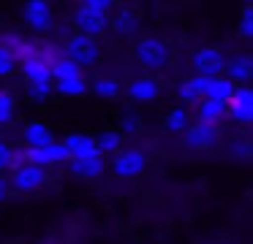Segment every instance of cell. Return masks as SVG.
I'll return each mask as SVG.
<instances>
[{
  "label": "cell",
  "instance_id": "obj_1",
  "mask_svg": "<svg viewBox=\"0 0 253 244\" xmlns=\"http://www.w3.org/2000/svg\"><path fill=\"white\" fill-rule=\"evenodd\" d=\"M112 11H115V3H109V0H84V3H79L71 14L74 33L98 41V38L109 30Z\"/></svg>",
  "mask_w": 253,
  "mask_h": 244
},
{
  "label": "cell",
  "instance_id": "obj_2",
  "mask_svg": "<svg viewBox=\"0 0 253 244\" xmlns=\"http://www.w3.org/2000/svg\"><path fill=\"white\" fill-rule=\"evenodd\" d=\"M133 57L142 65L144 73L155 76L161 70H166L174 60V52H171V43L161 35H139L136 43H133Z\"/></svg>",
  "mask_w": 253,
  "mask_h": 244
},
{
  "label": "cell",
  "instance_id": "obj_3",
  "mask_svg": "<svg viewBox=\"0 0 253 244\" xmlns=\"http://www.w3.org/2000/svg\"><path fill=\"white\" fill-rule=\"evenodd\" d=\"M87 81L90 79L84 76V70L79 65H74L71 60H66L63 54L55 60V65H52V87H55L57 95L84 98L87 95Z\"/></svg>",
  "mask_w": 253,
  "mask_h": 244
},
{
  "label": "cell",
  "instance_id": "obj_4",
  "mask_svg": "<svg viewBox=\"0 0 253 244\" xmlns=\"http://www.w3.org/2000/svg\"><path fill=\"white\" fill-rule=\"evenodd\" d=\"M60 57L52 43H36V49L25 60H19V73H22L25 84L28 81H52V65Z\"/></svg>",
  "mask_w": 253,
  "mask_h": 244
},
{
  "label": "cell",
  "instance_id": "obj_5",
  "mask_svg": "<svg viewBox=\"0 0 253 244\" xmlns=\"http://www.w3.org/2000/svg\"><path fill=\"white\" fill-rule=\"evenodd\" d=\"M101 54H104L101 41L87 38V35H79V33H71V35L66 38V43H63V57L71 60L74 65H79L82 70L98 65L101 63Z\"/></svg>",
  "mask_w": 253,
  "mask_h": 244
},
{
  "label": "cell",
  "instance_id": "obj_6",
  "mask_svg": "<svg viewBox=\"0 0 253 244\" xmlns=\"http://www.w3.org/2000/svg\"><path fill=\"white\" fill-rule=\"evenodd\" d=\"M22 25L28 27L30 33H36V35L52 33L57 25L55 8H52L46 0H30V3L22 5Z\"/></svg>",
  "mask_w": 253,
  "mask_h": 244
},
{
  "label": "cell",
  "instance_id": "obj_7",
  "mask_svg": "<svg viewBox=\"0 0 253 244\" xmlns=\"http://www.w3.org/2000/svg\"><path fill=\"white\" fill-rule=\"evenodd\" d=\"M106 166H109V171L117 179H136L147 171V155L142 149H123Z\"/></svg>",
  "mask_w": 253,
  "mask_h": 244
},
{
  "label": "cell",
  "instance_id": "obj_8",
  "mask_svg": "<svg viewBox=\"0 0 253 244\" xmlns=\"http://www.w3.org/2000/svg\"><path fill=\"white\" fill-rule=\"evenodd\" d=\"M193 70L199 79H215V76H223V65H226V54L218 46H199L193 52Z\"/></svg>",
  "mask_w": 253,
  "mask_h": 244
},
{
  "label": "cell",
  "instance_id": "obj_9",
  "mask_svg": "<svg viewBox=\"0 0 253 244\" xmlns=\"http://www.w3.org/2000/svg\"><path fill=\"white\" fill-rule=\"evenodd\" d=\"M44 184H46V171L39 166H33V163L17 166L11 171V176H8V187L17 190V193H36V190H41Z\"/></svg>",
  "mask_w": 253,
  "mask_h": 244
},
{
  "label": "cell",
  "instance_id": "obj_10",
  "mask_svg": "<svg viewBox=\"0 0 253 244\" xmlns=\"http://www.w3.org/2000/svg\"><path fill=\"white\" fill-rule=\"evenodd\" d=\"M226 117L237 125H251L253 122V90L251 87H234V95L226 103Z\"/></svg>",
  "mask_w": 253,
  "mask_h": 244
},
{
  "label": "cell",
  "instance_id": "obj_11",
  "mask_svg": "<svg viewBox=\"0 0 253 244\" xmlns=\"http://www.w3.org/2000/svg\"><path fill=\"white\" fill-rule=\"evenodd\" d=\"M218 128H210V125H202V122H191L188 130L182 133V144L188 149H196V152H210L218 146Z\"/></svg>",
  "mask_w": 253,
  "mask_h": 244
},
{
  "label": "cell",
  "instance_id": "obj_12",
  "mask_svg": "<svg viewBox=\"0 0 253 244\" xmlns=\"http://www.w3.org/2000/svg\"><path fill=\"white\" fill-rule=\"evenodd\" d=\"M109 30H115L117 35L123 38H139V30H142V16L136 14L128 5H115L109 16Z\"/></svg>",
  "mask_w": 253,
  "mask_h": 244
},
{
  "label": "cell",
  "instance_id": "obj_13",
  "mask_svg": "<svg viewBox=\"0 0 253 244\" xmlns=\"http://www.w3.org/2000/svg\"><path fill=\"white\" fill-rule=\"evenodd\" d=\"M223 76L234 87H248V81L253 79V57L248 52H237L231 57H226Z\"/></svg>",
  "mask_w": 253,
  "mask_h": 244
},
{
  "label": "cell",
  "instance_id": "obj_14",
  "mask_svg": "<svg viewBox=\"0 0 253 244\" xmlns=\"http://www.w3.org/2000/svg\"><path fill=\"white\" fill-rule=\"evenodd\" d=\"M25 163H33L39 168H52V166H63L68 163V152L63 149L60 141H52V144L41 146V149H25Z\"/></svg>",
  "mask_w": 253,
  "mask_h": 244
},
{
  "label": "cell",
  "instance_id": "obj_15",
  "mask_svg": "<svg viewBox=\"0 0 253 244\" xmlns=\"http://www.w3.org/2000/svg\"><path fill=\"white\" fill-rule=\"evenodd\" d=\"M126 92L133 103H153L161 98V81L150 73H142V76H133L131 81L126 84Z\"/></svg>",
  "mask_w": 253,
  "mask_h": 244
},
{
  "label": "cell",
  "instance_id": "obj_16",
  "mask_svg": "<svg viewBox=\"0 0 253 244\" xmlns=\"http://www.w3.org/2000/svg\"><path fill=\"white\" fill-rule=\"evenodd\" d=\"M55 139V133H52V128L44 122V119H30V122L22 125V144L25 149H41V146L52 144Z\"/></svg>",
  "mask_w": 253,
  "mask_h": 244
},
{
  "label": "cell",
  "instance_id": "obj_17",
  "mask_svg": "<svg viewBox=\"0 0 253 244\" xmlns=\"http://www.w3.org/2000/svg\"><path fill=\"white\" fill-rule=\"evenodd\" d=\"M68 174L77 179H98L101 174L109 171L106 166V157L101 155H90V157H77V160H68Z\"/></svg>",
  "mask_w": 253,
  "mask_h": 244
},
{
  "label": "cell",
  "instance_id": "obj_18",
  "mask_svg": "<svg viewBox=\"0 0 253 244\" xmlns=\"http://www.w3.org/2000/svg\"><path fill=\"white\" fill-rule=\"evenodd\" d=\"M63 149L68 152V160H77V157H90V155H98V149H95V136L90 133H82V130H77V133H68L66 139L60 141Z\"/></svg>",
  "mask_w": 253,
  "mask_h": 244
},
{
  "label": "cell",
  "instance_id": "obj_19",
  "mask_svg": "<svg viewBox=\"0 0 253 244\" xmlns=\"http://www.w3.org/2000/svg\"><path fill=\"white\" fill-rule=\"evenodd\" d=\"M177 98H180L182 108L199 106V103L204 101V79H199V76H185V79L177 84Z\"/></svg>",
  "mask_w": 253,
  "mask_h": 244
},
{
  "label": "cell",
  "instance_id": "obj_20",
  "mask_svg": "<svg viewBox=\"0 0 253 244\" xmlns=\"http://www.w3.org/2000/svg\"><path fill=\"white\" fill-rule=\"evenodd\" d=\"M95 149H98L101 157H106V155L115 157L117 152L126 149V139H123V133L117 128H106L95 136Z\"/></svg>",
  "mask_w": 253,
  "mask_h": 244
},
{
  "label": "cell",
  "instance_id": "obj_21",
  "mask_svg": "<svg viewBox=\"0 0 253 244\" xmlns=\"http://www.w3.org/2000/svg\"><path fill=\"white\" fill-rule=\"evenodd\" d=\"M87 92H93L101 101H117L120 92H123V84L115 76H95V79L87 81Z\"/></svg>",
  "mask_w": 253,
  "mask_h": 244
},
{
  "label": "cell",
  "instance_id": "obj_22",
  "mask_svg": "<svg viewBox=\"0 0 253 244\" xmlns=\"http://www.w3.org/2000/svg\"><path fill=\"white\" fill-rule=\"evenodd\" d=\"M223 119H226V103L207 101V98H204V101L196 106V122L210 125V128H218Z\"/></svg>",
  "mask_w": 253,
  "mask_h": 244
},
{
  "label": "cell",
  "instance_id": "obj_23",
  "mask_svg": "<svg viewBox=\"0 0 253 244\" xmlns=\"http://www.w3.org/2000/svg\"><path fill=\"white\" fill-rule=\"evenodd\" d=\"M234 95V84L226 76H215V79H204V98L218 103H229V98Z\"/></svg>",
  "mask_w": 253,
  "mask_h": 244
},
{
  "label": "cell",
  "instance_id": "obj_24",
  "mask_svg": "<svg viewBox=\"0 0 253 244\" xmlns=\"http://www.w3.org/2000/svg\"><path fill=\"white\" fill-rule=\"evenodd\" d=\"M191 122H193L191 114H188V108H182V106L169 108L166 117H164V128H166V133H171V136H182Z\"/></svg>",
  "mask_w": 253,
  "mask_h": 244
},
{
  "label": "cell",
  "instance_id": "obj_25",
  "mask_svg": "<svg viewBox=\"0 0 253 244\" xmlns=\"http://www.w3.org/2000/svg\"><path fill=\"white\" fill-rule=\"evenodd\" d=\"M17 95H14L11 90H0V128H6V125H11L14 119H17Z\"/></svg>",
  "mask_w": 253,
  "mask_h": 244
},
{
  "label": "cell",
  "instance_id": "obj_26",
  "mask_svg": "<svg viewBox=\"0 0 253 244\" xmlns=\"http://www.w3.org/2000/svg\"><path fill=\"white\" fill-rule=\"evenodd\" d=\"M52 95H55L52 81H28V84H25V98L33 101V103H44V101H49Z\"/></svg>",
  "mask_w": 253,
  "mask_h": 244
},
{
  "label": "cell",
  "instance_id": "obj_27",
  "mask_svg": "<svg viewBox=\"0 0 253 244\" xmlns=\"http://www.w3.org/2000/svg\"><path fill=\"white\" fill-rule=\"evenodd\" d=\"M229 157L231 160H240V163H248L253 157V141L248 136H240V139H231L229 144Z\"/></svg>",
  "mask_w": 253,
  "mask_h": 244
},
{
  "label": "cell",
  "instance_id": "obj_28",
  "mask_svg": "<svg viewBox=\"0 0 253 244\" xmlns=\"http://www.w3.org/2000/svg\"><path fill=\"white\" fill-rule=\"evenodd\" d=\"M19 68L17 63V54L11 52V49L6 46H0V79H8V76H14Z\"/></svg>",
  "mask_w": 253,
  "mask_h": 244
},
{
  "label": "cell",
  "instance_id": "obj_29",
  "mask_svg": "<svg viewBox=\"0 0 253 244\" xmlns=\"http://www.w3.org/2000/svg\"><path fill=\"white\" fill-rule=\"evenodd\" d=\"M117 130L123 133V139H128V136H136V133H142V119H139L136 114H123Z\"/></svg>",
  "mask_w": 253,
  "mask_h": 244
},
{
  "label": "cell",
  "instance_id": "obj_30",
  "mask_svg": "<svg viewBox=\"0 0 253 244\" xmlns=\"http://www.w3.org/2000/svg\"><path fill=\"white\" fill-rule=\"evenodd\" d=\"M11 168H14V146L6 139H0V176L11 174Z\"/></svg>",
  "mask_w": 253,
  "mask_h": 244
},
{
  "label": "cell",
  "instance_id": "obj_31",
  "mask_svg": "<svg viewBox=\"0 0 253 244\" xmlns=\"http://www.w3.org/2000/svg\"><path fill=\"white\" fill-rule=\"evenodd\" d=\"M242 38H253V5H242L240 14V25H237Z\"/></svg>",
  "mask_w": 253,
  "mask_h": 244
},
{
  "label": "cell",
  "instance_id": "obj_32",
  "mask_svg": "<svg viewBox=\"0 0 253 244\" xmlns=\"http://www.w3.org/2000/svg\"><path fill=\"white\" fill-rule=\"evenodd\" d=\"M8 195H11V187H8V179L6 176H0V206L8 201Z\"/></svg>",
  "mask_w": 253,
  "mask_h": 244
}]
</instances>
